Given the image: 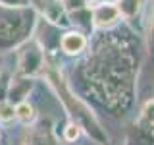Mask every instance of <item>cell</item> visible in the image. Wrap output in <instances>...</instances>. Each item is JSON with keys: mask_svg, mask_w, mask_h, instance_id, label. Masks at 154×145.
<instances>
[{"mask_svg": "<svg viewBox=\"0 0 154 145\" xmlns=\"http://www.w3.org/2000/svg\"><path fill=\"white\" fill-rule=\"evenodd\" d=\"M98 37L89 45L81 70L85 91L116 116L127 114L135 103L141 52L135 33L127 27L94 31Z\"/></svg>", "mask_w": 154, "mask_h": 145, "instance_id": "6da1fadb", "label": "cell"}, {"mask_svg": "<svg viewBox=\"0 0 154 145\" xmlns=\"http://www.w3.org/2000/svg\"><path fill=\"white\" fill-rule=\"evenodd\" d=\"M42 77L46 79L48 87L54 91L56 99L62 103L64 110L67 112V118L83 130V134L87 137H91L96 145H108L110 143V135L106 132V128L102 122L98 120V116L94 114V110L91 108V105L83 101V97H79L73 91L69 79L64 72L58 68V64H48L42 72Z\"/></svg>", "mask_w": 154, "mask_h": 145, "instance_id": "7a4b0ae2", "label": "cell"}, {"mask_svg": "<svg viewBox=\"0 0 154 145\" xmlns=\"http://www.w3.org/2000/svg\"><path fill=\"white\" fill-rule=\"evenodd\" d=\"M38 14L35 6L8 8L0 6V54L16 50L33 37Z\"/></svg>", "mask_w": 154, "mask_h": 145, "instance_id": "3957f363", "label": "cell"}, {"mask_svg": "<svg viewBox=\"0 0 154 145\" xmlns=\"http://www.w3.org/2000/svg\"><path fill=\"white\" fill-rule=\"evenodd\" d=\"M16 72L27 77H38L42 76L46 68V54L41 48V45L35 39H29L23 45H19L16 48Z\"/></svg>", "mask_w": 154, "mask_h": 145, "instance_id": "277c9868", "label": "cell"}, {"mask_svg": "<svg viewBox=\"0 0 154 145\" xmlns=\"http://www.w3.org/2000/svg\"><path fill=\"white\" fill-rule=\"evenodd\" d=\"M94 31H110L123 21L116 0H93L89 4Z\"/></svg>", "mask_w": 154, "mask_h": 145, "instance_id": "5b68a950", "label": "cell"}, {"mask_svg": "<svg viewBox=\"0 0 154 145\" xmlns=\"http://www.w3.org/2000/svg\"><path fill=\"white\" fill-rule=\"evenodd\" d=\"M60 35H62V27H58V25H54V23L46 21L45 18L38 16L35 31H33V39L45 50L46 62H52L54 56L60 52Z\"/></svg>", "mask_w": 154, "mask_h": 145, "instance_id": "8992f818", "label": "cell"}, {"mask_svg": "<svg viewBox=\"0 0 154 145\" xmlns=\"http://www.w3.org/2000/svg\"><path fill=\"white\" fill-rule=\"evenodd\" d=\"M19 145H60V139L50 118H37L31 126H25Z\"/></svg>", "mask_w": 154, "mask_h": 145, "instance_id": "52a82bcc", "label": "cell"}, {"mask_svg": "<svg viewBox=\"0 0 154 145\" xmlns=\"http://www.w3.org/2000/svg\"><path fill=\"white\" fill-rule=\"evenodd\" d=\"M91 37L87 33L79 31V29L67 27L60 35V52L69 58H79L89 50Z\"/></svg>", "mask_w": 154, "mask_h": 145, "instance_id": "ba28073f", "label": "cell"}, {"mask_svg": "<svg viewBox=\"0 0 154 145\" xmlns=\"http://www.w3.org/2000/svg\"><path fill=\"white\" fill-rule=\"evenodd\" d=\"M35 10L41 18H45L46 21L54 23V25L67 29L69 27V18H67V8L64 0H35Z\"/></svg>", "mask_w": 154, "mask_h": 145, "instance_id": "9c48e42d", "label": "cell"}, {"mask_svg": "<svg viewBox=\"0 0 154 145\" xmlns=\"http://www.w3.org/2000/svg\"><path fill=\"white\" fill-rule=\"evenodd\" d=\"M33 87H35V77H27V76H21V74H14L10 77V85H8V97L6 99L10 103L17 105V103H23V101L29 99Z\"/></svg>", "mask_w": 154, "mask_h": 145, "instance_id": "30bf717a", "label": "cell"}, {"mask_svg": "<svg viewBox=\"0 0 154 145\" xmlns=\"http://www.w3.org/2000/svg\"><path fill=\"white\" fill-rule=\"evenodd\" d=\"M67 18H69V27L79 29V31L87 33V35H93L94 27H93V16H91V8L89 4L75 10H69L67 12Z\"/></svg>", "mask_w": 154, "mask_h": 145, "instance_id": "8fae6325", "label": "cell"}, {"mask_svg": "<svg viewBox=\"0 0 154 145\" xmlns=\"http://www.w3.org/2000/svg\"><path fill=\"white\" fill-rule=\"evenodd\" d=\"M135 124H137V128L141 130V132L148 134V135H154V99H148L146 103L141 106Z\"/></svg>", "mask_w": 154, "mask_h": 145, "instance_id": "7c38bea8", "label": "cell"}, {"mask_svg": "<svg viewBox=\"0 0 154 145\" xmlns=\"http://www.w3.org/2000/svg\"><path fill=\"white\" fill-rule=\"evenodd\" d=\"M116 2H118V8L122 12L123 21H131L137 16H141L146 0H116Z\"/></svg>", "mask_w": 154, "mask_h": 145, "instance_id": "4fadbf2b", "label": "cell"}, {"mask_svg": "<svg viewBox=\"0 0 154 145\" xmlns=\"http://www.w3.org/2000/svg\"><path fill=\"white\" fill-rule=\"evenodd\" d=\"M37 118H38V112H37L35 105L29 103V99L16 105V120L21 126H31Z\"/></svg>", "mask_w": 154, "mask_h": 145, "instance_id": "5bb4252c", "label": "cell"}, {"mask_svg": "<svg viewBox=\"0 0 154 145\" xmlns=\"http://www.w3.org/2000/svg\"><path fill=\"white\" fill-rule=\"evenodd\" d=\"M144 43H146L148 54L154 58V0L148 4V16L144 21Z\"/></svg>", "mask_w": 154, "mask_h": 145, "instance_id": "9a60e30c", "label": "cell"}, {"mask_svg": "<svg viewBox=\"0 0 154 145\" xmlns=\"http://www.w3.org/2000/svg\"><path fill=\"white\" fill-rule=\"evenodd\" d=\"M81 135H83V130H81L73 120H67V124L64 126V130H62V141H66L69 145H75V141H79Z\"/></svg>", "mask_w": 154, "mask_h": 145, "instance_id": "2e32d148", "label": "cell"}, {"mask_svg": "<svg viewBox=\"0 0 154 145\" xmlns=\"http://www.w3.org/2000/svg\"><path fill=\"white\" fill-rule=\"evenodd\" d=\"M16 120V105L10 101H0V124H10Z\"/></svg>", "mask_w": 154, "mask_h": 145, "instance_id": "e0dca14e", "label": "cell"}, {"mask_svg": "<svg viewBox=\"0 0 154 145\" xmlns=\"http://www.w3.org/2000/svg\"><path fill=\"white\" fill-rule=\"evenodd\" d=\"M10 77H12V74H10L6 68H0V101H6V97H8Z\"/></svg>", "mask_w": 154, "mask_h": 145, "instance_id": "ac0fdd59", "label": "cell"}, {"mask_svg": "<svg viewBox=\"0 0 154 145\" xmlns=\"http://www.w3.org/2000/svg\"><path fill=\"white\" fill-rule=\"evenodd\" d=\"M0 6H8V8H27V6H33V0H0Z\"/></svg>", "mask_w": 154, "mask_h": 145, "instance_id": "d6986e66", "label": "cell"}, {"mask_svg": "<svg viewBox=\"0 0 154 145\" xmlns=\"http://www.w3.org/2000/svg\"><path fill=\"white\" fill-rule=\"evenodd\" d=\"M0 145H2V132H0Z\"/></svg>", "mask_w": 154, "mask_h": 145, "instance_id": "ffe728a7", "label": "cell"}, {"mask_svg": "<svg viewBox=\"0 0 154 145\" xmlns=\"http://www.w3.org/2000/svg\"><path fill=\"white\" fill-rule=\"evenodd\" d=\"M91 2H93V0H89V4H91Z\"/></svg>", "mask_w": 154, "mask_h": 145, "instance_id": "44dd1931", "label": "cell"}, {"mask_svg": "<svg viewBox=\"0 0 154 145\" xmlns=\"http://www.w3.org/2000/svg\"><path fill=\"white\" fill-rule=\"evenodd\" d=\"M0 68H2V66H0Z\"/></svg>", "mask_w": 154, "mask_h": 145, "instance_id": "7402d4cb", "label": "cell"}]
</instances>
